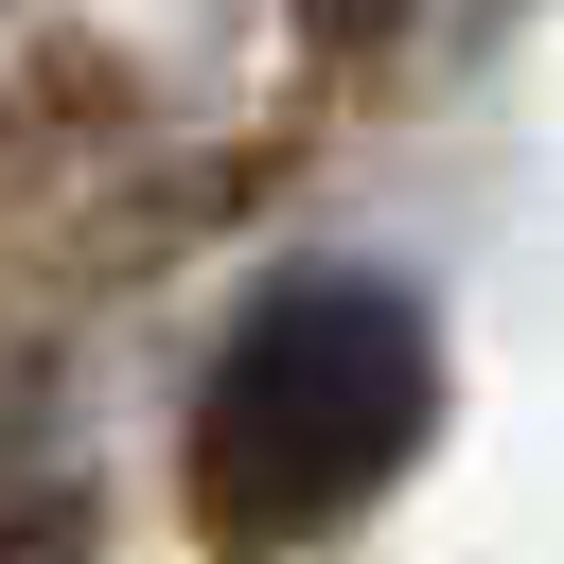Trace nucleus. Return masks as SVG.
I'll return each instance as SVG.
<instances>
[{
	"label": "nucleus",
	"mask_w": 564,
	"mask_h": 564,
	"mask_svg": "<svg viewBox=\"0 0 564 564\" xmlns=\"http://www.w3.org/2000/svg\"><path fill=\"white\" fill-rule=\"evenodd\" d=\"M423 423H441V335L405 317V282H352V264L264 282L194 388V511L229 564L317 546L423 458Z\"/></svg>",
	"instance_id": "nucleus-1"
}]
</instances>
